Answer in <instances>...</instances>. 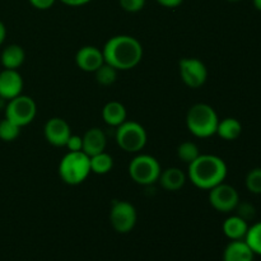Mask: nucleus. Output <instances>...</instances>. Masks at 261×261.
<instances>
[{
  "label": "nucleus",
  "mask_w": 261,
  "mask_h": 261,
  "mask_svg": "<svg viewBox=\"0 0 261 261\" xmlns=\"http://www.w3.org/2000/svg\"><path fill=\"white\" fill-rule=\"evenodd\" d=\"M105 63L114 66L116 70L134 69L143 59V46L133 36H114L105 43Z\"/></svg>",
  "instance_id": "1"
},
{
  "label": "nucleus",
  "mask_w": 261,
  "mask_h": 261,
  "mask_svg": "<svg viewBox=\"0 0 261 261\" xmlns=\"http://www.w3.org/2000/svg\"><path fill=\"white\" fill-rule=\"evenodd\" d=\"M227 172L226 162L214 154H200L189 165V178L196 188L203 190H211L224 182Z\"/></svg>",
  "instance_id": "2"
},
{
  "label": "nucleus",
  "mask_w": 261,
  "mask_h": 261,
  "mask_svg": "<svg viewBox=\"0 0 261 261\" xmlns=\"http://www.w3.org/2000/svg\"><path fill=\"white\" fill-rule=\"evenodd\" d=\"M218 115L216 110L206 103H196L188 111L186 126L196 138H211L217 134Z\"/></svg>",
  "instance_id": "3"
},
{
  "label": "nucleus",
  "mask_w": 261,
  "mask_h": 261,
  "mask_svg": "<svg viewBox=\"0 0 261 261\" xmlns=\"http://www.w3.org/2000/svg\"><path fill=\"white\" fill-rule=\"evenodd\" d=\"M91 173L89 155L83 150L81 152H68L59 165V175L65 184L75 186L87 180Z\"/></svg>",
  "instance_id": "4"
},
{
  "label": "nucleus",
  "mask_w": 261,
  "mask_h": 261,
  "mask_svg": "<svg viewBox=\"0 0 261 261\" xmlns=\"http://www.w3.org/2000/svg\"><path fill=\"white\" fill-rule=\"evenodd\" d=\"M147 132L137 121H125L116 129V143L127 153H138L147 144Z\"/></svg>",
  "instance_id": "5"
},
{
  "label": "nucleus",
  "mask_w": 261,
  "mask_h": 261,
  "mask_svg": "<svg viewBox=\"0 0 261 261\" xmlns=\"http://www.w3.org/2000/svg\"><path fill=\"white\" fill-rule=\"evenodd\" d=\"M161 165L154 157L149 154H139L129 165V175L138 185L148 186L157 182L160 178Z\"/></svg>",
  "instance_id": "6"
},
{
  "label": "nucleus",
  "mask_w": 261,
  "mask_h": 261,
  "mask_svg": "<svg viewBox=\"0 0 261 261\" xmlns=\"http://www.w3.org/2000/svg\"><path fill=\"white\" fill-rule=\"evenodd\" d=\"M37 114V106L30 96L19 94L15 98L9 99L5 106V117L18 126L23 127L31 124Z\"/></svg>",
  "instance_id": "7"
},
{
  "label": "nucleus",
  "mask_w": 261,
  "mask_h": 261,
  "mask_svg": "<svg viewBox=\"0 0 261 261\" xmlns=\"http://www.w3.org/2000/svg\"><path fill=\"white\" fill-rule=\"evenodd\" d=\"M138 221L137 209L125 200H114L110 211V222L119 233H129Z\"/></svg>",
  "instance_id": "8"
},
{
  "label": "nucleus",
  "mask_w": 261,
  "mask_h": 261,
  "mask_svg": "<svg viewBox=\"0 0 261 261\" xmlns=\"http://www.w3.org/2000/svg\"><path fill=\"white\" fill-rule=\"evenodd\" d=\"M180 76L190 88H200L208 79V69L205 64L196 58H184L178 63Z\"/></svg>",
  "instance_id": "9"
},
{
  "label": "nucleus",
  "mask_w": 261,
  "mask_h": 261,
  "mask_svg": "<svg viewBox=\"0 0 261 261\" xmlns=\"http://www.w3.org/2000/svg\"><path fill=\"white\" fill-rule=\"evenodd\" d=\"M209 203L216 211L229 213L239 205L240 195L233 186L222 182L209 190Z\"/></svg>",
  "instance_id": "10"
},
{
  "label": "nucleus",
  "mask_w": 261,
  "mask_h": 261,
  "mask_svg": "<svg viewBox=\"0 0 261 261\" xmlns=\"http://www.w3.org/2000/svg\"><path fill=\"white\" fill-rule=\"evenodd\" d=\"M43 134L46 140L54 147H65L71 135V130L65 120L61 117H53L45 124Z\"/></svg>",
  "instance_id": "11"
},
{
  "label": "nucleus",
  "mask_w": 261,
  "mask_h": 261,
  "mask_svg": "<svg viewBox=\"0 0 261 261\" xmlns=\"http://www.w3.org/2000/svg\"><path fill=\"white\" fill-rule=\"evenodd\" d=\"M22 75L14 69H4L0 71V98L9 101L22 94Z\"/></svg>",
  "instance_id": "12"
},
{
  "label": "nucleus",
  "mask_w": 261,
  "mask_h": 261,
  "mask_svg": "<svg viewBox=\"0 0 261 261\" xmlns=\"http://www.w3.org/2000/svg\"><path fill=\"white\" fill-rule=\"evenodd\" d=\"M75 63L83 71L94 73L99 66L105 64L103 53L96 46H83L76 53Z\"/></svg>",
  "instance_id": "13"
},
{
  "label": "nucleus",
  "mask_w": 261,
  "mask_h": 261,
  "mask_svg": "<svg viewBox=\"0 0 261 261\" xmlns=\"http://www.w3.org/2000/svg\"><path fill=\"white\" fill-rule=\"evenodd\" d=\"M82 138H83V152L89 157L105 152L106 149V134L99 127H92Z\"/></svg>",
  "instance_id": "14"
},
{
  "label": "nucleus",
  "mask_w": 261,
  "mask_h": 261,
  "mask_svg": "<svg viewBox=\"0 0 261 261\" xmlns=\"http://www.w3.org/2000/svg\"><path fill=\"white\" fill-rule=\"evenodd\" d=\"M255 254L245 240L231 241L223 252V261H254Z\"/></svg>",
  "instance_id": "15"
},
{
  "label": "nucleus",
  "mask_w": 261,
  "mask_h": 261,
  "mask_svg": "<svg viewBox=\"0 0 261 261\" xmlns=\"http://www.w3.org/2000/svg\"><path fill=\"white\" fill-rule=\"evenodd\" d=\"M161 186L167 191H178L186 182V175L177 167H170L162 171L160 175Z\"/></svg>",
  "instance_id": "16"
},
{
  "label": "nucleus",
  "mask_w": 261,
  "mask_h": 261,
  "mask_svg": "<svg viewBox=\"0 0 261 261\" xmlns=\"http://www.w3.org/2000/svg\"><path fill=\"white\" fill-rule=\"evenodd\" d=\"M127 112L122 103L117 101L107 102L102 110V119L110 126H120L122 122L126 121Z\"/></svg>",
  "instance_id": "17"
},
{
  "label": "nucleus",
  "mask_w": 261,
  "mask_h": 261,
  "mask_svg": "<svg viewBox=\"0 0 261 261\" xmlns=\"http://www.w3.org/2000/svg\"><path fill=\"white\" fill-rule=\"evenodd\" d=\"M223 233L226 234V237H228L231 241H236V240H244L245 236L247 233V229H249V224L245 219H242L241 217L231 216L223 222Z\"/></svg>",
  "instance_id": "18"
},
{
  "label": "nucleus",
  "mask_w": 261,
  "mask_h": 261,
  "mask_svg": "<svg viewBox=\"0 0 261 261\" xmlns=\"http://www.w3.org/2000/svg\"><path fill=\"white\" fill-rule=\"evenodd\" d=\"M2 65L4 69H14L17 70L25 59V53L22 46L9 45L3 50L2 53Z\"/></svg>",
  "instance_id": "19"
},
{
  "label": "nucleus",
  "mask_w": 261,
  "mask_h": 261,
  "mask_svg": "<svg viewBox=\"0 0 261 261\" xmlns=\"http://www.w3.org/2000/svg\"><path fill=\"white\" fill-rule=\"evenodd\" d=\"M242 125L234 117H226L221 121L219 120L218 127H217V134L224 140H236L241 135Z\"/></svg>",
  "instance_id": "20"
},
{
  "label": "nucleus",
  "mask_w": 261,
  "mask_h": 261,
  "mask_svg": "<svg viewBox=\"0 0 261 261\" xmlns=\"http://www.w3.org/2000/svg\"><path fill=\"white\" fill-rule=\"evenodd\" d=\"M89 162H91V172L96 175H106L114 167V160L106 152L89 157Z\"/></svg>",
  "instance_id": "21"
},
{
  "label": "nucleus",
  "mask_w": 261,
  "mask_h": 261,
  "mask_svg": "<svg viewBox=\"0 0 261 261\" xmlns=\"http://www.w3.org/2000/svg\"><path fill=\"white\" fill-rule=\"evenodd\" d=\"M244 240L255 255H261V222L249 227Z\"/></svg>",
  "instance_id": "22"
},
{
  "label": "nucleus",
  "mask_w": 261,
  "mask_h": 261,
  "mask_svg": "<svg viewBox=\"0 0 261 261\" xmlns=\"http://www.w3.org/2000/svg\"><path fill=\"white\" fill-rule=\"evenodd\" d=\"M177 155L182 162L190 165L191 162H194L200 155V152H199L198 145L194 142H184L178 145Z\"/></svg>",
  "instance_id": "23"
},
{
  "label": "nucleus",
  "mask_w": 261,
  "mask_h": 261,
  "mask_svg": "<svg viewBox=\"0 0 261 261\" xmlns=\"http://www.w3.org/2000/svg\"><path fill=\"white\" fill-rule=\"evenodd\" d=\"M96 79L99 84L102 86H111L116 82L117 79V70L114 68V66L109 65V64L105 63L103 65L99 66L96 71Z\"/></svg>",
  "instance_id": "24"
},
{
  "label": "nucleus",
  "mask_w": 261,
  "mask_h": 261,
  "mask_svg": "<svg viewBox=\"0 0 261 261\" xmlns=\"http://www.w3.org/2000/svg\"><path fill=\"white\" fill-rule=\"evenodd\" d=\"M20 134V126L5 117L0 121V139L3 142H13Z\"/></svg>",
  "instance_id": "25"
},
{
  "label": "nucleus",
  "mask_w": 261,
  "mask_h": 261,
  "mask_svg": "<svg viewBox=\"0 0 261 261\" xmlns=\"http://www.w3.org/2000/svg\"><path fill=\"white\" fill-rule=\"evenodd\" d=\"M246 188L250 193L255 194V195H260L261 194V168H252L246 176Z\"/></svg>",
  "instance_id": "26"
},
{
  "label": "nucleus",
  "mask_w": 261,
  "mask_h": 261,
  "mask_svg": "<svg viewBox=\"0 0 261 261\" xmlns=\"http://www.w3.org/2000/svg\"><path fill=\"white\" fill-rule=\"evenodd\" d=\"M237 209V216L241 217L242 219H245L246 222L251 221L256 216V209L252 204L250 203H239V205L236 206Z\"/></svg>",
  "instance_id": "27"
},
{
  "label": "nucleus",
  "mask_w": 261,
  "mask_h": 261,
  "mask_svg": "<svg viewBox=\"0 0 261 261\" xmlns=\"http://www.w3.org/2000/svg\"><path fill=\"white\" fill-rule=\"evenodd\" d=\"M120 5L127 13H138L144 8L145 0H120Z\"/></svg>",
  "instance_id": "28"
},
{
  "label": "nucleus",
  "mask_w": 261,
  "mask_h": 261,
  "mask_svg": "<svg viewBox=\"0 0 261 261\" xmlns=\"http://www.w3.org/2000/svg\"><path fill=\"white\" fill-rule=\"evenodd\" d=\"M65 147H68L69 152H81V150H83V138L71 134L66 142Z\"/></svg>",
  "instance_id": "29"
},
{
  "label": "nucleus",
  "mask_w": 261,
  "mask_h": 261,
  "mask_svg": "<svg viewBox=\"0 0 261 261\" xmlns=\"http://www.w3.org/2000/svg\"><path fill=\"white\" fill-rule=\"evenodd\" d=\"M56 0H30L31 5L35 7L36 9H40V10H46V9H50L54 4H55Z\"/></svg>",
  "instance_id": "30"
},
{
  "label": "nucleus",
  "mask_w": 261,
  "mask_h": 261,
  "mask_svg": "<svg viewBox=\"0 0 261 261\" xmlns=\"http://www.w3.org/2000/svg\"><path fill=\"white\" fill-rule=\"evenodd\" d=\"M184 0H157L160 5L165 8H177L182 4Z\"/></svg>",
  "instance_id": "31"
},
{
  "label": "nucleus",
  "mask_w": 261,
  "mask_h": 261,
  "mask_svg": "<svg viewBox=\"0 0 261 261\" xmlns=\"http://www.w3.org/2000/svg\"><path fill=\"white\" fill-rule=\"evenodd\" d=\"M60 2L69 5V7H82V5H86L88 3H91L92 0H60Z\"/></svg>",
  "instance_id": "32"
},
{
  "label": "nucleus",
  "mask_w": 261,
  "mask_h": 261,
  "mask_svg": "<svg viewBox=\"0 0 261 261\" xmlns=\"http://www.w3.org/2000/svg\"><path fill=\"white\" fill-rule=\"evenodd\" d=\"M5 38H7V28H5L4 23L0 20V46L3 45V42L5 41Z\"/></svg>",
  "instance_id": "33"
},
{
  "label": "nucleus",
  "mask_w": 261,
  "mask_h": 261,
  "mask_svg": "<svg viewBox=\"0 0 261 261\" xmlns=\"http://www.w3.org/2000/svg\"><path fill=\"white\" fill-rule=\"evenodd\" d=\"M252 3H254V7L261 12V0H252Z\"/></svg>",
  "instance_id": "34"
},
{
  "label": "nucleus",
  "mask_w": 261,
  "mask_h": 261,
  "mask_svg": "<svg viewBox=\"0 0 261 261\" xmlns=\"http://www.w3.org/2000/svg\"><path fill=\"white\" fill-rule=\"evenodd\" d=\"M227 2H232V3H236V2H241V0H227Z\"/></svg>",
  "instance_id": "35"
}]
</instances>
